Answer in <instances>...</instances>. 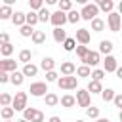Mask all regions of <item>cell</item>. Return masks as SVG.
<instances>
[{"instance_id":"38","label":"cell","mask_w":122,"mask_h":122,"mask_svg":"<svg viewBox=\"0 0 122 122\" xmlns=\"http://www.w3.org/2000/svg\"><path fill=\"white\" fill-rule=\"evenodd\" d=\"M88 53H90V50H88V46H76V55L80 57V61H84Z\"/></svg>"},{"instance_id":"9","label":"cell","mask_w":122,"mask_h":122,"mask_svg":"<svg viewBox=\"0 0 122 122\" xmlns=\"http://www.w3.org/2000/svg\"><path fill=\"white\" fill-rule=\"evenodd\" d=\"M90 40H92V34H90L88 29H78V30H76V42H78L80 46L90 44Z\"/></svg>"},{"instance_id":"54","label":"cell","mask_w":122,"mask_h":122,"mask_svg":"<svg viewBox=\"0 0 122 122\" xmlns=\"http://www.w3.org/2000/svg\"><path fill=\"white\" fill-rule=\"evenodd\" d=\"M4 122H11V120H4Z\"/></svg>"},{"instance_id":"23","label":"cell","mask_w":122,"mask_h":122,"mask_svg":"<svg viewBox=\"0 0 122 122\" xmlns=\"http://www.w3.org/2000/svg\"><path fill=\"white\" fill-rule=\"evenodd\" d=\"M30 57H32V51H30V50H21V51H19V61H21L23 65H29V63H30Z\"/></svg>"},{"instance_id":"45","label":"cell","mask_w":122,"mask_h":122,"mask_svg":"<svg viewBox=\"0 0 122 122\" xmlns=\"http://www.w3.org/2000/svg\"><path fill=\"white\" fill-rule=\"evenodd\" d=\"M32 122H44V112H42V111H36V114H34Z\"/></svg>"},{"instance_id":"33","label":"cell","mask_w":122,"mask_h":122,"mask_svg":"<svg viewBox=\"0 0 122 122\" xmlns=\"http://www.w3.org/2000/svg\"><path fill=\"white\" fill-rule=\"evenodd\" d=\"M19 32H21V36H25V38H29V36L32 38V34H34L36 30H34V29H32L30 25H23V27L19 29Z\"/></svg>"},{"instance_id":"40","label":"cell","mask_w":122,"mask_h":122,"mask_svg":"<svg viewBox=\"0 0 122 122\" xmlns=\"http://www.w3.org/2000/svg\"><path fill=\"white\" fill-rule=\"evenodd\" d=\"M34 114H36V109H32V107H27V109L23 111V118H25V120H29V122H32Z\"/></svg>"},{"instance_id":"14","label":"cell","mask_w":122,"mask_h":122,"mask_svg":"<svg viewBox=\"0 0 122 122\" xmlns=\"http://www.w3.org/2000/svg\"><path fill=\"white\" fill-rule=\"evenodd\" d=\"M99 63V51H92L90 50V53L86 55V59H84V65H88V67H95Z\"/></svg>"},{"instance_id":"39","label":"cell","mask_w":122,"mask_h":122,"mask_svg":"<svg viewBox=\"0 0 122 122\" xmlns=\"http://www.w3.org/2000/svg\"><path fill=\"white\" fill-rule=\"evenodd\" d=\"M11 103H13V97H11L10 93H2V95H0V105H2V107H10Z\"/></svg>"},{"instance_id":"29","label":"cell","mask_w":122,"mask_h":122,"mask_svg":"<svg viewBox=\"0 0 122 122\" xmlns=\"http://www.w3.org/2000/svg\"><path fill=\"white\" fill-rule=\"evenodd\" d=\"M36 23H40V19H38V11H29V13H27V25L34 27Z\"/></svg>"},{"instance_id":"24","label":"cell","mask_w":122,"mask_h":122,"mask_svg":"<svg viewBox=\"0 0 122 122\" xmlns=\"http://www.w3.org/2000/svg\"><path fill=\"white\" fill-rule=\"evenodd\" d=\"M88 92H90V93H101V92H103V86H101V82L90 80V84H88Z\"/></svg>"},{"instance_id":"26","label":"cell","mask_w":122,"mask_h":122,"mask_svg":"<svg viewBox=\"0 0 122 122\" xmlns=\"http://www.w3.org/2000/svg\"><path fill=\"white\" fill-rule=\"evenodd\" d=\"M32 42H34L36 46L44 44V42H46V32H44V30H36V32L32 34Z\"/></svg>"},{"instance_id":"20","label":"cell","mask_w":122,"mask_h":122,"mask_svg":"<svg viewBox=\"0 0 122 122\" xmlns=\"http://www.w3.org/2000/svg\"><path fill=\"white\" fill-rule=\"evenodd\" d=\"M25 76H36V72H38V67L36 65H32V63H29V65H23V71H21Z\"/></svg>"},{"instance_id":"21","label":"cell","mask_w":122,"mask_h":122,"mask_svg":"<svg viewBox=\"0 0 122 122\" xmlns=\"http://www.w3.org/2000/svg\"><path fill=\"white\" fill-rule=\"evenodd\" d=\"M114 97H116V95H114V90H112V88H105V90L101 92V99H103L105 103L114 101Z\"/></svg>"},{"instance_id":"32","label":"cell","mask_w":122,"mask_h":122,"mask_svg":"<svg viewBox=\"0 0 122 122\" xmlns=\"http://www.w3.org/2000/svg\"><path fill=\"white\" fill-rule=\"evenodd\" d=\"M67 19H69V23H78V21L82 19V15H80V11H76V10H71V11L67 13Z\"/></svg>"},{"instance_id":"17","label":"cell","mask_w":122,"mask_h":122,"mask_svg":"<svg viewBox=\"0 0 122 122\" xmlns=\"http://www.w3.org/2000/svg\"><path fill=\"white\" fill-rule=\"evenodd\" d=\"M23 80H25V74H23V72H19V71H15V72H11V74H10V82H11L13 86H21V84H23Z\"/></svg>"},{"instance_id":"53","label":"cell","mask_w":122,"mask_h":122,"mask_svg":"<svg viewBox=\"0 0 122 122\" xmlns=\"http://www.w3.org/2000/svg\"><path fill=\"white\" fill-rule=\"evenodd\" d=\"M118 118H120V122H122V111H120V114H118Z\"/></svg>"},{"instance_id":"22","label":"cell","mask_w":122,"mask_h":122,"mask_svg":"<svg viewBox=\"0 0 122 122\" xmlns=\"http://www.w3.org/2000/svg\"><path fill=\"white\" fill-rule=\"evenodd\" d=\"M13 13H15V11H11V6H6V4H4V6L0 8V19H11Z\"/></svg>"},{"instance_id":"13","label":"cell","mask_w":122,"mask_h":122,"mask_svg":"<svg viewBox=\"0 0 122 122\" xmlns=\"http://www.w3.org/2000/svg\"><path fill=\"white\" fill-rule=\"evenodd\" d=\"M11 23L17 25V27L21 29L23 25H27V13H23V11H15L13 17H11Z\"/></svg>"},{"instance_id":"6","label":"cell","mask_w":122,"mask_h":122,"mask_svg":"<svg viewBox=\"0 0 122 122\" xmlns=\"http://www.w3.org/2000/svg\"><path fill=\"white\" fill-rule=\"evenodd\" d=\"M76 103H78V107L88 109V107H90V103H92L90 92H88V90H78V92H76Z\"/></svg>"},{"instance_id":"31","label":"cell","mask_w":122,"mask_h":122,"mask_svg":"<svg viewBox=\"0 0 122 122\" xmlns=\"http://www.w3.org/2000/svg\"><path fill=\"white\" fill-rule=\"evenodd\" d=\"M38 19H40V23H48V21H51V13H50L46 8H42V10L38 11Z\"/></svg>"},{"instance_id":"18","label":"cell","mask_w":122,"mask_h":122,"mask_svg":"<svg viewBox=\"0 0 122 122\" xmlns=\"http://www.w3.org/2000/svg\"><path fill=\"white\" fill-rule=\"evenodd\" d=\"M97 6H99V10H103V11H107V13H112L114 2H112V0H99Z\"/></svg>"},{"instance_id":"52","label":"cell","mask_w":122,"mask_h":122,"mask_svg":"<svg viewBox=\"0 0 122 122\" xmlns=\"http://www.w3.org/2000/svg\"><path fill=\"white\" fill-rule=\"evenodd\" d=\"M17 122H29V120H25V118H21V120H17Z\"/></svg>"},{"instance_id":"30","label":"cell","mask_w":122,"mask_h":122,"mask_svg":"<svg viewBox=\"0 0 122 122\" xmlns=\"http://www.w3.org/2000/svg\"><path fill=\"white\" fill-rule=\"evenodd\" d=\"M103 29H105V21H103V19L97 17V19L92 21V30H93V32H101Z\"/></svg>"},{"instance_id":"12","label":"cell","mask_w":122,"mask_h":122,"mask_svg":"<svg viewBox=\"0 0 122 122\" xmlns=\"http://www.w3.org/2000/svg\"><path fill=\"white\" fill-rule=\"evenodd\" d=\"M74 72H76V67H74L72 61H65V63H61V74H63V76H72Z\"/></svg>"},{"instance_id":"42","label":"cell","mask_w":122,"mask_h":122,"mask_svg":"<svg viewBox=\"0 0 122 122\" xmlns=\"http://www.w3.org/2000/svg\"><path fill=\"white\" fill-rule=\"evenodd\" d=\"M86 114H88L90 118H95V120H97V118H99V109L92 105V107H88V109H86Z\"/></svg>"},{"instance_id":"25","label":"cell","mask_w":122,"mask_h":122,"mask_svg":"<svg viewBox=\"0 0 122 122\" xmlns=\"http://www.w3.org/2000/svg\"><path fill=\"white\" fill-rule=\"evenodd\" d=\"M59 101H61V99H59V97H57L55 93H51V92H50V93H48V95L44 97V103H46L48 107H55V105H57Z\"/></svg>"},{"instance_id":"47","label":"cell","mask_w":122,"mask_h":122,"mask_svg":"<svg viewBox=\"0 0 122 122\" xmlns=\"http://www.w3.org/2000/svg\"><path fill=\"white\" fill-rule=\"evenodd\" d=\"M0 82H2V84L10 82V72H2V71H0Z\"/></svg>"},{"instance_id":"27","label":"cell","mask_w":122,"mask_h":122,"mask_svg":"<svg viewBox=\"0 0 122 122\" xmlns=\"http://www.w3.org/2000/svg\"><path fill=\"white\" fill-rule=\"evenodd\" d=\"M76 74H78L80 78H88V76H92V69H90L88 65H80V67L76 69Z\"/></svg>"},{"instance_id":"7","label":"cell","mask_w":122,"mask_h":122,"mask_svg":"<svg viewBox=\"0 0 122 122\" xmlns=\"http://www.w3.org/2000/svg\"><path fill=\"white\" fill-rule=\"evenodd\" d=\"M107 23H109V29L112 32H118L120 30V13H116V11L109 13L107 15Z\"/></svg>"},{"instance_id":"37","label":"cell","mask_w":122,"mask_h":122,"mask_svg":"<svg viewBox=\"0 0 122 122\" xmlns=\"http://www.w3.org/2000/svg\"><path fill=\"white\" fill-rule=\"evenodd\" d=\"M29 8H30V11H40L44 8V4H42V0H29Z\"/></svg>"},{"instance_id":"50","label":"cell","mask_w":122,"mask_h":122,"mask_svg":"<svg viewBox=\"0 0 122 122\" xmlns=\"http://www.w3.org/2000/svg\"><path fill=\"white\" fill-rule=\"evenodd\" d=\"M95 122H109V118H97Z\"/></svg>"},{"instance_id":"41","label":"cell","mask_w":122,"mask_h":122,"mask_svg":"<svg viewBox=\"0 0 122 122\" xmlns=\"http://www.w3.org/2000/svg\"><path fill=\"white\" fill-rule=\"evenodd\" d=\"M71 8H72V2H71V0H61V2H59V10H61V11L69 13Z\"/></svg>"},{"instance_id":"28","label":"cell","mask_w":122,"mask_h":122,"mask_svg":"<svg viewBox=\"0 0 122 122\" xmlns=\"http://www.w3.org/2000/svg\"><path fill=\"white\" fill-rule=\"evenodd\" d=\"M13 114H15V109H13V107H2V111H0V116H2L4 120H11Z\"/></svg>"},{"instance_id":"43","label":"cell","mask_w":122,"mask_h":122,"mask_svg":"<svg viewBox=\"0 0 122 122\" xmlns=\"http://www.w3.org/2000/svg\"><path fill=\"white\" fill-rule=\"evenodd\" d=\"M46 80H48V82H57V80H59V74H57L55 71H51V72H46Z\"/></svg>"},{"instance_id":"1","label":"cell","mask_w":122,"mask_h":122,"mask_svg":"<svg viewBox=\"0 0 122 122\" xmlns=\"http://www.w3.org/2000/svg\"><path fill=\"white\" fill-rule=\"evenodd\" d=\"M97 13H99V6H97V4H86V6L80 10L82 19H86V21H93V19H97Z\"/></svg>"},{"instance_id":"11","label":"cell","mask_w":122,"mask_h":122,"mask_svg":"<svg viewBox=\"0 0 122 122\" xmlns=\"http://www.w3.org/2000/svg\"><path fill=\"white\" fill-rule=\"evenodd\" d=\"M69 36H67V30L63 29V27H57V29H53V40L57 42V44H65V40H67Z\"/></svg>"},{"instance_id":"2","label":"cell","mask_w":122,"mask_h":122,"mask_svg":"<svg viewBox=\"0 0 122 122\" xmlns=\"http://www.w3.org/2000/svg\"><path fill=\"white\" fill-rule=\"evenodd\" d=\"M29 92H30V95H34V97H46V95L50 93L46 82H34V84H30Z\"/></svg>"},{"instance_id":"10","label":"cell","mask_w":122,"mask_h":122,"mask_svg":"<svg viewBox=\"0 0 122 122\" xmlns=\"http://www.w3.org/2000/svg\"><path fill=\"white\" fill-rule=\"evenodd\" d=\"M116 69H118L116 59H114L112 55H107V57L103 59V71H105V72H116Z\"/></svg>"},{"instance_id":"4","label":"cell","mask_w":122,"mask_h":122,"mask_svg":"<svg viewBox=\"0 0 122 122\" xmlns=\"http://www.w3.org/2000/svg\"><path fill=\"white\" fill-rule=\"evenodd\" d=\"M11 107H13L15 111H25V109H27V93H25V92H17L15 97H13Z\"/></svg>"},{"instance_id":"5","label":"cell","mask_w":122,"mask_h":122,"mask_svg":"<svg viewBox=\"0 0 122 122\" xmlns=\"http://www.w3.org/2000/svg\"><path fill=\"white\" fill-rule=\"evenodd\" d=\"M67 21H69V19H67V13L61 11V10H57V11L51 13V21H50V23L53 25V29H57V27H63Z\"/></svg>"},{"instance_id":"36","label":"cell","mask_w":122,"mask_h":122,"mask_svg":"<svg viewBox=\"0 0 122 122\" xmlns=\"http://www.w3.org/2000/svg\"><path fill=\"white\" fill-rule=\"evenodd\" d=\"M103 78H105V71H103V69H93V71H92V80L101 82Z\"/></svg>"},{"instance_id":"19","label":"cell","mask_w":122,"mask_h":122,"mask_svg":"<svg viewBox=\"0 0 122 122\" xmlns=\"http://www.w3.org/2000/svg\"><path fill=\"white\" fill-rule=\"evenodd\" d=\"M61 105H63V107H67V109H71V107H74V105H76V97H74V95H71V93H67V95H63V97H61Z\"/></svg>"},{"instance_id":"3","label":"cell","mask_w":122,"mask_h":122,"mask_svg":"<svg viewBox=\"0 0 122 122\" xmlns=\"http://www.w3.org/2000/svg\"><path fill=\"white\" fill-rule=\"evenodd\" d=\"M76 84H78L76 76H61V78L57 80V86H59L61 90H74Z\"/></svg>"},{"instance_id":"48","label":"cell","mask_w":122,"mask_h":122,"mask_svg":"<svg viewBox=\"0 0 122 122\" xmlns=\"http://www.w3.org/2000/svg\"><path fill=\"white\" fill-rule=\"evenodd\" d=\"M116 76L122 80V67H118V69H116Z\"/></svg>"},{"instance_id":"34","label":"cell","mask_w":122,"mask_h":122,"mask_svg":"<svg viewBox=\"0 0 122 122\" xmlns=\"http://www.w3.org/2000/svg\"><path fill=\"white\" fill-rule=\"evenodd\" d=\"M0 53L4 55V59H8V57L13 53V44H4V46H0Z\"/></svg>"},{"instance_id":"46","label":"cell","mask_w":122,"mask_h":122,"mask_svg":"<svg viewBox=\"0 0 122 122\" xmlns=\"http://www.w3.org/2000/svg\"><path fill=\"white\" fill-rule=\"evenodd\" d=\"M112 103H114V107H118V109L122 111V93H118V95L114 97V101H112Z\"/></svg>"},{"instance_id":"8","label":"cell","mask_w":122,"mask_h":122,"mask_svg":"<svg viewBox=\"0 0 122 122\" xmlns=\"http://www.w3.org/2000/svg\"><path fill=\"white\" fill-rule=\"evenodd\" d=\"M0 71H2V72H10V74L15 72V71H17V61H13V59H10V57H8V59H2V61H0Z\"/></svg>"},{"instance_id":"51","label":"cell","mask_w":122,"mask_h":122,"mask_svg":"<svg viewBox=\"0 0 122 122\" xmlns=\"http://www.w3.org/2000/svg\"><path fill=\"white\" fill-rule=\"evenodd\" d=\"M118 11H120V15H122V2L118 4Z\"/></svg>"},{"instance_id":"44","label":"cell","mask_w":122,"mask_h":122,"mask_svg":"<svg viewBox=\"0 0 122 122\" xmlns=\"http://www.w3.org/2000/svg\"><path fill=\"white\" fill-rule=\"evenodd\" d=\"M4 44H10V36H8V32H2V34H0V46H4Z\"/></svg>"},{"instance_id":"16","label":"cell","mask_w":122,"mask_h":122,"mask_svg":"<svg viewBox=\"0 0 122 122\" xmlns=\"http://www.w3.org/2000/svg\"><path fill=\"white\" fill-rule=\"evenodd\" d=\"M111 51H112V42L111 40H101L99 42V53L111 55Z\"/></svg>"},{"instance_id":"55","label":"cell","mask_w":122,"mask_h":122,"mask_svg":"<svg viewBox=\"0 0 122 122\" xmlns=\"http://www.w3.org/2000/svg\"><path fill=\"white\" fill-rule=\"evenodd\" d=\"M76 122H84V120H76Z\"/></svg>"},{"instance_id":"15","label":"cell","mask_w":122,"mask_h":122,"mask_svg":"<svg viewBox=\"0 0 122 122\" xmlns=\"http://www.w3.org/2000/svg\"><path fill=\"white\" fill-rule=\"evenodd\" d=\"M40 69L46 71V72H51V71L55 69V61H53L51 57H44V59L40 61Z\"/></svg>"},{"instance_id":"35","label":"cell","mask_w":122,"mask_h":122,"mask_svg":"<svg viewBox=\"0 0 122 122\" xmlns=\"http://www.w3.org/2000/svg\"><path fill=\"white\" fill-rule=\"evenodd\" d=\"M63 50H65V51H72V50H76V38H67L65 44H63Z\"/></svg>"},{"instance_id":"49","label":"cell","mask_w":122,"mask_h":122,"mask_svg":"<svg viewBox=\"0 0 122 122\" xmlns=\"http://www.w3.org/2000/svg\"><path fill=\"white\" fill-rule=\"evenodd\" d=\"M48 122H61V118H59V116H51Z\"/></svg>"}]
</instances>
